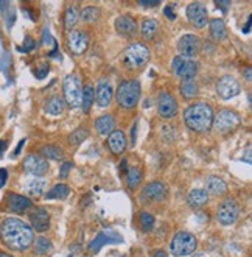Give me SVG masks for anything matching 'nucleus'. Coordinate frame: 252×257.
I'll use <instances>...</instances> for the list:
<instances>
[{
    "label": "nucleus",
    "instance_id": "2eb2a0df",
    "mask_svg": "<svg viewBox=\"0 0 252 257\" xmlns=\"http://www.w3.org/2000/svg\"><path fill=\"white\" fill-rule=\"evenodd\" d=\"M24 172L33 176H42L49 172V162L47 159H44L41 155H28L24 159Z\"/></svg>",
    "mask_w": 252,
    "mask_h": 257
},
{
    "label": "nucleus",
    "instance_id": "412c9836",
    "mask_svg": "<svg viewBox=\"0 0 252 257\" xmlns=\"http://www.w3.org/2000/svg\"><path fill=\"white\" fill-rule=\"evenodd\" d=\"M114 98V89L109 81H101L95 90V101L100 108H108Z\"/></svg>",
    "mask_w": 252,
    "mask_h": 257
},
{
    "label": "nucleus",
    "instance_id": "de8ad7c7",
    "mask_svg": "<svg viewBox=\"0 0 252 257\" xmlns=\"http://www.w3.org/2000/svg\"><path fill=\"white\" fill-rule=\"evenodd\" d=\"M216 5H218V7H223V8H227V7H229V2H226V4H223V2H216Z\"/></svg>",
    "mask_w": 252,
    "mask_h": 257
},
{
    "label": "nucleus",
    "instance_id": "473e14b6",
    "mask_svg": "<svg viewBox=\"0 0 252 257\" xmlns=\"http://www.w3.org/2000/svg\"><path fill=\"white\" fill-rule=\"evenodd\" d=\"M70 193L69 186L66 184H56L50 189L49 193H46V198L47 200H66Z\"/></svg>",
    "mask_w": 252,
    "mask_h": 257
},
{
    "label": "nucleus",
    "instance_id": "20e7f679",
    "mask_svg": "<svg viewBox=\"0 0 252 257\" xmlns=\"http://www.w3.org/2000/svg\"><path fill=\"white\" fill-rule=\"evenodd\" d=\"M150 58H151V52L148 49V45L142 42L132 44L123 53V66L128 70H140L148 64Z\"/></svg>",
    "mask_w": 252,
    "mask_h": 257
},
{
    "label": "nucleus",
    "instance_id": "7c9ffc66",
    "mask_svg": "<svg viewBox=\"0 0 252 257\" xmlns=\"http://www.w3.org/2000/svg\"><path fill=\"white\" fill-rule=\"evenodd\" d=\"M41 156L44 159H52V161H63L64 159V151L56 147V145H46L41 148Z\"/></svg>",
    "mask_w": 252,
    "mask_h": 257
},
{
    "label": "nucleus",
    "instance_id": "8fccbe9b",
    "mask_svg": "<svg viewBox=\"0 0 252 257\" xmlns=\"http://www.w3.org/2000/svg\"><path fill=\"white\" fill-rule=\"evenodd\" d=\"M195 257H205V255H202V254H198V255H195Z\"/></svg>",
    "mask_w": 252,
    "mask_h": 257
},
{
    "label": "nucleus",
    "instance_id": "e433bc0d",
    "mask_svg": "<svg viewBox=\"0 0 252 257\" xmlns=\"http://www.w3.org/2000/svg\"><path fill=\"white\" fill-rule=\"evenodd\" d=\"M46 187H47V183L46 181H41V179H36L33 183H30L27 190L30 193V196H33V198H38V196H42L46 193Z\"/></svg>",
    "mask_w": 252,
    "mask_h": 257
},
{
    "label": "nucleus",
    "instance_id": "f3484780",
    "mask_svg": "<svg viewBox=\"0 0 252 257\" xmlns=\"http://www.w3.org/2000/svg\"><path fill=\"white\" fill-rule=\"evenodd\" d=\"M115 32L126 39H131V38H136V35L139 33V25L134 18L118 16L115 19Z\"/></svg>",
    "mask_w": 252,
    "mask_h": 257
},
{
    "label": "nucleus",
    "instance_id": "9d476101",
    "mask_svg": "<svg viewBox=\"0 0 252 257\" xmlns=\"http://www.w3.org/2000/svg\"><path fill=\"white\" fill-rule=\"evenodd\" d=\"M187 19L188 22L198 30H202L209 25V13L204 4L193 2L187 7Z\"/></svg>",
    "mask_w": 252,
    "mask_h": 257
},
{
    "label": "nucleus",
    "instance_id": "7ed1b4c3",
    "mask_svg": "<svg viewBox=\"0 0 252 257\" xmlns=\"http://www.w3.org/2000/svg\"><path fill=\"white\" fill-rule=\"evenodd\" d=\"M142 95V86L139 80H125L117 87V103L125 109H134Z\"/></svg>",
    "mask_w": 252,
    "mask_h": 257
},
{
    "label": "nucleus",
    "instance_id": "0eeeda50",
    "mask_svg": "<svg viewBox=\"0 0 252 257\" xmlns=\"http://www.w3.org/2000/svg\"><path fill=\"white\" fill-rule=\"evenodd\" d=\"M240 123H241V118L235 111L223 109V111H219L218 114H215L212 128L218 134H229V133H232V131H235L236 128H238Z\"/></svg>",
    "mask_w": 252,
    "mask_h": 257
},
{
    "label": "nucleus",
    "instance_id": "2f4dec72",
    "mask_svg": "<svg viewBox=\"0 0 252 257\" xmlns=\"http://www.w3.org/2000/svg\"><path fill=\"white\" fill-rule=\"evenodd\" d=\"M125 176H126V184L129 189H137L142 183V178H143L142 170L139 167H129Z\"/></svg>",
    "mask_w": 252,
    "mask_h": 257
},
{
    "label": "nucleus",
    "instance_id": "cd10ccee",
    "mask_svg": "<svg viewBox=\"0 0 252 257\" xmlns=\"http://www.w3.org/2000/svg\"><path fill=\"white\" fill-rule=\"evenodd\" d=\"M64 106H66L64 100L61 97H58V95H53L46 104V111L50 115H61L64 112Z\"/></svg>",
    "mask_w": 252,
    "mask_h": 257
},
{
    "label": "nucleus",
    "instance_id": "a878e982",
    "mask_svg": "<svg viewBox=\"0 0 252 257\" xmlns=\"http://www.w3.org/2000/svg\"><path fill=\"white\" fill-rule=\"evenodd\" d=\"M209 28H210V38L213 41L223 42L227 39V28L221 19H212L209 22Z\"/></svg>",
    "mask_w": 252,
    "mask_h": 257
},
{
    "label": "nucleus",
    "instance_id": "f03ea898",
    "mask_svg": "<svg viewBox=\"0 0 252 257\" xmlns=\"http://www.w3.org/2000/svg\"><path fill=\"white\" fill-rule=\"evenodd\" d=\"M213 117H215V112L210 104L204 101H198V103L190 104L185 109L184 122L188 130L202 134L212 130Z\"/></svg>",
    "mask_w": 252,
    "mask_h": 257
},
{
    "label": "nucleus",
    "instance_id": "4be33fe9",
    "mask_svg": "<svg viewBox=\"0 0 252 257\" xmlns=\"http://www.w3.org/2000/svg\"><path fill=\"white\" fill-rule=\"evenodd\" d=\"M187 203L191 209H199L209 203V192L205 189H193L187 196Z\"/></svg>",
    "mask_w": 252,
    "mask_h": 257
},
{
    "label": "nucleus",
    "instance_id": "4468645a",
    "mask_svg": "<svg viewBox=\"0 0 252 257\" xmlns=\"http://www.w3.org/2000/svg\"><path fill=\"white\" fill-rule=\"evenodd\" d=\"M67 47L73 55H83L89 49V35L81 30H72L67 36Z\"/></svg>",
    "mask_w": 252,
    "mask_h": 257
},
{
    "label": "nucleus",
    "instance_id": "c03bdc74",
    "mask_svg": "<svg viewBox=\"0 0 252 257\" xmlns=\"http://www.w3.org/2000/svg\"><path fill=\"white\" fill-rule=\"evenodd\" d=\"M120 170H122V173L126 175V172H128V161H126V159L122 161V167H120Z\"/></svg>",
    "mask_w": 252,
    "mask_h": 257
},
{
    "label": "nucleus",
    "instance_id": "6ab92c4d",
    "mask_svg": "<svg viewBox=\"0 0 252 257\" xmlns=\"http://www.w3.org/2000/svg\"><path fill=\"white\" fill-rule=\"evenodd\" d=\"M108 147L111 150V153L115 156H120L126 151L128 147V141L126 136L122 130H114L109 136H108Z\"/></svg>",
    "mask_w": 252,
    "mask_h": 257
},
{
    "label": "nucleus",
    "instance_id": "ea45409f",
    "mask_svg": "<svg viewBox=\"0 0 252 257\" xmlns=\"http://www.w3.org/2000/svg\"><path fill=\"white\" fill-rule=\"evenodd\" d=\"M72 167H73V164H72L70 161L64 162V164H63V167H61V172H59V176H61L63 179H66V178L69 176V172L72 170Z\"/></svg>",
    "mask_w": 252,
    "mask_h": 257
},
{
    "label": "nucleus",
    "instance_id": "423d86ee",
    "mask_svg": "<svg viewBox=\"0 0 252 257\" xmlns=\"http://www.w3.org/2000/svg\"><path fill=\"white\" fill-rule=\"evenodd\" d=\"M196 246H198L196 237L187 231H181L173 237L170 249L174 257H185V255L193 254Z\"/></svg>",
    "mask_w": 252,
    "mask_h": 257
},
{
    "label": "nucleus",
    "instance_id": "4c0bfd02",
    "mask_svg": "<svg viewBox=\"0 0 252 257\" xmlns=\"http://www.w3.org/2000/svg\"><path fill=\"white\" fill-rule=\"evenodd\" d=\"M139 221H140L142 229H143L145 232L153 231L154 224H156V220H154V217H153L150 212H142V214H140V217H139Z\"/></svg>",
    "mask_w": 252,
    "mask_h": 257
},
{
    "label": "nucleus",
    "instance_id": "c9c22d12",
    "mask_svg": "<svg viewBox=\"0 0 252 257\" xmlns=\"http://www.w3.org/2000/svg\"><path fill=\"white\" fill-rule=\"evenodd\" d=\"M87 138H89V130L87 128H78V130H75L73 133L69 134V139L67 141H69L70 145L77 147V145L83 144Z\"/></svg>",
    "mask_w": 252,
    "mask_h": 257
},
{
    "label": "nucleus",
    "instance_id": "a211bd4d",
    "mask_svg": "<svg viewBox=\"0 0 252 257\" xmlns=\"http://www.w3.org/2000/svg\"><path fill=\"white\" fill-rule=\"evenodd\" d=\"M30 221H32L33 231L46 232L50 228V214L46 207H36L33 212L30 214Z\"/></svg>",
    "mask_w": 252,
    "mask_h": 257
},
{
    "label": "nucleus",
    "instance_id": "1a4fd4ad",
    "mask_svg": "<svg viewBox=\"0 0 252 257\" xmlns=\"http://www.w3.org/2000/svg\"><path fill=\"white\" fill-rule=\"evenodd\" d=\"M201 50H202V41L196 35H184L177 41V52H179V56L193 59L201 53Z\"/></svg>",
    "mask_w": 252,
    "mask_h": 257
},
{
    "label": "nucleus",
    "instance_id": "09e8293b",
    "mask_svg": "<svg viewBox=\"0 0 252 257\" xmlns=\"http://www.w3.org/2000/svg\"><path fill=\"white\" fill-rule=\"evenodd\" d=\"M0 257H13V255L8 254V252H0Z\"/></svg>",
    "mask_w": 252,
    "mask_h": 257
},
{
    "label": "nucleus",
    "instance_id": "49530a36",
    "mask_svg": "<svg viewBox=\"0 0 252 257\" xmlns=\"http://www.w3.org/2000/svg\"><path fill=\"white\" fill-rule=\"evenodd\" d=\"M5 148H7V144H5V142H2V141H0V155L4 153V151H5Z\"/></svg>",
    "mask_w": 252,
    "mask_h": 257
},
{
    "label": "nucleus",
    "instance_id": "aec40b11",
    "mask_svg": "<svg viewBox=\"0 0 252 257\" xmlns=\"http://www.w3.org/2000/svg\"><path fill=\"white\" fill-rule=\"evenodd\" d=\"M33 207V201L28 200L27 196L19 193H10L8 195V209L14 214H24L28 209Z\"/></svg>",
    "mask_w": 252,
    "mask_h": 257
},
{
    "label": "nucleus",
    "instance_id": "72a5a7b5",
    "mask_svg": "<svg viewBox=\"0 0 252 257\" xmlns=\"http://www.w3.org/2000/svg\"><path fill=\"white\" fill-rule=\"evenodd\" d=\"M78 19H80V11L77 10V7H69L64 14V27L67 30H72L77 25Z\"/></svg>",
    "mask_w": 252,
    "mask_h": 257
},
{
    "label": "nucleus",
    "instance_id": "c85d7f7f",
    "mask_svg": "<svg viewBox=\"0 0 252 257\" xmlns=\"http://www.w3.org/2000/svg\"><path fill=\"white\" fill-rule=\"evenodd\" d=\"M33 249L36 255H47L53 249V243L47 237H38L33 241Z\"/></svg>",
    "mask_w": 252,
    "mask_h": 257
},
{
    "label": "nucleus",
    "instance_id": "f704fd0d",
    "mask_svg": "<svg viewBox=\"0 0 252 257\" xmlns=\"http://www.w3.org/2000/svg\"><path fill=\"white\" fill-rule=\"evenodd\" d=\"M80 18L86 22V24H94L100 19V8L97 7H86L83 8Z\"/></svg>",
    "mask_w": 252,
    "mask_h": 257
},
{
    "label": "nucleus",
    "instance_id": "dca6fc26",
    "mask_svg": "<svg viewBox=\"0 0 252 257\" xmlns=\"http://www.w3.org/2000/svg\"><path fill=\"white\" fill-rule=\"evenodd\" d=\"M167 196H168V189L160 181H153L142 192V200L143 201L146 200L148 203H160L167 200Z\"/></svg>",
    "mask_w": 252,
    "mask_h": 257
},
{
    "label": "nucleus",
    "instance_id": "f257e3e1",
    "mask_svg": "<svg viewBox=\"0 0 252 257\" xmlns=\"http://www.w3.org/2000/svg\"><path fill=\"white\" fill-rule=\"evenodd\" d=\"M0 238L4 243L14 251H25L33 245L35 231L30 224L21 218H5L0 226Z\"/></svg>",
    "mask_w": 252,
    "mask_h": 257
},
{
    "label": "nucleus",
    "instance_id": "58836bf2",
    "mask_svg": "<svg viewBox=\"0 0 252 257\" xmlns=\"http://www.w3.org/2000/svg\"><path fill=\"white\" fill-rule=\"evenodd\" d=\"M35 47H36V42H35V39H33V38H30V36H27V38H25V42H24V45L21 47V52H24V53H28V52L35 50Z\"/></svg>",
    "mask_w": 252,
    "mask_h": 257
},
{
    "label": "nucleus",
    "instance_id": "b1692460",
    "mask_svg": "<svg viewBox=\"0 0 252 257\" xmlns=\"http://www.w3.org/2000/svg\"><path fill=\"white\" fill-rule=\"evenodd\" d=\"M207 192H210L212 195L215 196H223L227 193L229 187L226 184V181L223 178L219 176H210L209 179H207Z\"/></svg>",
    "mask_w": 252,
    "mask_h": 257
},
{
    "label": "nucleus",
    "instance_id": "37998d69",
    "mask_svg": "<svg viewBox=\"0 0 252 257\" xmlns=\"http://www.w3.org/2000/svg\"><path fill=\"white\" fill-rule=\"evenodd\" d=\"M140 5H143V7H157L159 0H154V2H140Z\"/></svg>",
    "mask_w": 252,
    "mask_h": 257
},
{
    "label": "nucleus",
    "instance_id": "ddd939ff",
    "mask_svg": "<svg viewBox=\"0 0 252 257\" xmlns=\"http://www.w3.org/2000/svg\"><path fill=\"white\" fill-rule=\"evenodd\" d=\"M216 92L223 100H232L241 92V86L232 75H226L216 83Z\"/></svg>",
    "mask_w": 252,
    "mask_h": 257
},
{
    "label": "nucleus",
    "instance_id": "393cba45",
    "mask_svg": "<svg viewBox=\"0 0 252 257\" xmlns=\"http://www.w3.org/2000/svg\"><path fill=\"white\" fill-rule=\"evenodd\" d=\"M179 92H181L182 98L187 100V101L195 100L199 95V86H198L196 80H184V81H181Z\"/></svg>",
    "mask_w": 252,
    "mask_h": 257
},
{
    "label": "nucleus",
    "instance_id": "bb28decb",
    "mask_svg": "<svg viewBox=\"0 0 252 257\" xmlns=\"http://www.w3.org/2000/svg\"><path fill=\"white\" fill-rule=\"evenodd\" d=\"M115 118L111 114H105L95 120V128L101 136H109L115 130Z\"/></svg>",
    "mask_w": 252,
    "mask_h": 257
},
{
    "label": "nucleus",
    "instance_id": "c756f323",
    "mask_svg": "<svg viewBox=\"0 0 252 257\" xmlns=\"http://www.w3.org/2000/svg\"><path fill=\"white\" fill-rule=\"evenodd\" d=\"M95 101V90L92 86H84L83 89V94H81V108H83V112H89L92 108V104Z\"/></svg>",
    "mask_w": 252,
    "mask_h": 257
},
{
    "label": "nucleus",
    "instance_id": "9b49d317",
    "mask_svg": "<svg viewBox=\"0 0 252 257\" xmlns=\"http://www.w3.org/2000/svg\"><path fill=\"white\" fill-rule=\"evenodd\" d=\"M238 215H240L238 204H236L235 200L229 198V200H224L223 203H221V206L218 209V214H216V218L223 226H230L238 220Z\"/></svg>",
    "mask_w": 252,
    "mask_h": 257
},
{
    "label": "nucleus",
    "instance_id": "79ce46f5",
    "mask_svg": "<svg viewBox=\"0 0 252 257\" xmlns=\"http://www.w3.org/2000/svg\"><path fill=\"white\" fill-rule=\"evenodd\" d=\"M164 13H165V16H167V18H170L171 21H174V19H176V14L173 13V7H167Z\"/></svg>",
    "mask_w": 252,
    "mask_h": 257
},
{
    "label": "nucleus",
    "instance_id": "a19ab883",
    "mask_svg": "<svg viewBox=\"0 0 252 257\" xmlns=\"http://www.w3.org/2000/svg\"><path fill=\"white\" fill-rule=\"evenodd\" d=\"M47 72H49V66L47 64H42V67L36 72V77L38 78H44L47 75Z\"/></svg>",
    "mask_w": 252,
    "mask_h": 257
},
{
    "label": "nucleus",
    "instance_id": "39448f33",
    "mask_svg": "<svg viewBox=\"0 0 252 257\" xmlns=\"http://www.w3.org/2000/svg\"><path fill=\"white\" fill-rule=\"evenodd\" d=\"M63 94H64V103L69 108H80L81 106V80L77 73L67 75L63 81Z\"/></svg>",
    "mask_w": 252,
    "mask_h": 257
},
{
    "label": "nucleus",
    "instance_id": "f8f14e48",
    "mask_svg": "<svg viewBox=\"0 0 252 257\" xmlns=\"http://www.w3.org/2000/svg\"><path fill=\"white\" fill-rule=\"evenodd\" d=\"M157 112L164 120H171L179 112L176 98L170 92H162L157 98Z\"/></svg>",
    "mask_w": 252,
    "mask_h": 257
},
{
    "label": "nucleus",
    "instance_id": "a18cd8bd",
    "mask_svg": "<svg viewBox=\"0 0 252 257\" xmlns=\"http://www.w3.org/2000/svg\"><path fill=\"white\" fill-rule=\"evenodd\" d=\"M154 257H168V255H167L165 251H162V249H160V251H157V252L154 254Z\"/></svg>",
    "mask_w": 252,
    "mask_h": 257
},
{
    "label": "nucleus",
    "instance_id": "6e6552de",
    "mask_svg": "<svg viewBox=\"0 0 252 257\" xmlns=\"http://www.w3.org/2000/svg\"><path fill=\"white\" fill-rule=\"evenodd\" d=\"M171 69L173 73L176 75L177 78L184 80H195L196 75L199 72V64L195 61V59H190V58H184L177 55L173 63H171Z\"/></svg>",
    "mask_w": 252,
    "mask_h": 257
},
{
    "label": "nucleus",
    "instance_id": "5701e85b",
    "mask_svg": "<svg viewBox=\"0 0 252 257\" xmlns=\"http://www.w3.org/2000/svg\"><path fill=\"white\" fill-rule=\"evenodd\" d=\"M159 25L160 24L156 19H143L140 25V36L143 38V41H154L159 35Z\"/></svg>",
    "mask_w": 252,
    "mask_h": 257
}]
</instances>
